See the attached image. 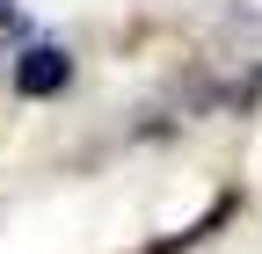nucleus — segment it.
<instances>
[{"label":"nucleus","mask_w":262,"mask_h":254,"mask_svg":"<svg viewBox=\"0 0 262 254\" xmlns=\"http://www.w3.org/2000/svg\"><path fill=\"white\" fill-rule=\"evenodd\" d=\"M15 87H22V94H58V87H66V51H51V44L22 51V66H15Z\"/></svg>","instance_id":"obj_1"}]
</instances>
